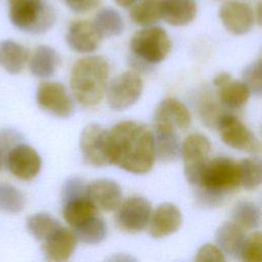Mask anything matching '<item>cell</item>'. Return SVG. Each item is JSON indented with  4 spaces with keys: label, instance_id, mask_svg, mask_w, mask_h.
Segmentation results:
<instances>
[{
    "label": "cell",
    "instance_id": "1",
    "mask_svg": "<svg viewBox=\"0 0 262 262\" xmlns=\"http://www.w3.org/2000/svg\"><path fill=\"white\" fill-rule=\"evenodd\" d=\"M111 165L133 173L144 174L155 163L154 133L144 124L123 121L108 131Z\"/></svg>",
    "mask_w": 262,
    "mask_h": 262
},
{
    "label": "cell",
    "instance_id": "2",
    "mask_svg": "<svg viewBox=\"0 0 262 262\" xmlns=\"http://www.w3.org/2000/svg\"><path fill=\"white\" fill-rule=\"evenodd\" d=\"M108 71L106 59L99 55L77 60L70 75V86L75 99L84 106L98 104L106 91Z\"/></svg>",
    "mask_w": 262,
    "mask_h": 262
},
{
    "label": "cell",
    "instance_id": "3",
    "mask_svg": "<svg viewBox=\"0 0 262 262\" xmlns=\"http://www.w3.org/2000/svg\"><path fill=\"white\" fill-rule=\"evenodd\" d=\"M195 186L201 205L220 204L226 193L239 186L237 163L227 157L209 159Z\"/></svg>",
    "mask_w": 262,
    "mask_h": 262
},
{
    "label": "cell",
    "instance_id": "4",
    "mask_svg": "<svg viewBox=\"0 0 262 262\" xmlns=\"http://www.w3.org/2000/svg\"><path fill=\"white\" fill-rule=\"evenodd\" d=\"M8 16L17 29L41 34L48 31L55 21L53 7L46 0H7Z\"/></svg>",
    "mask_w": 262,
    "mask_h": 262
},
{
    "label": "cell",
    "instance_id": "5",
    "mask_svg": "<svg viewBox=\"0 0 262 262\" xmlns=\"http://www.w3.org/2000/svg\"><path fill=\"white\" fill-rule=\"evenodd\" d=\"M133 57L141 66L163 61L171 50V41L166 31L160 27H146L136 32L130 41Z\"/></svg>",
    "mask_w": 262,
    "mask_h": 262
},
{
    "label": "cell",
    "instance_id": "6",
    "mask_svg": "<svg viewBox=\"0 0 262 262\" xmlns=\"http://www.w3.org/2000/svg\"><path fill=\"white\" fill-rule=\"evenodd\" d=\"M143 83L134 71H126L112 80L106 89L108 106L114 111H124L132 106L141 96Z\"/></svg>",
    "mask_w": 262,
    "mask_h": 262
},
{
    "label": "cell",
    "instance_id": "7",
    "mask_svg": "<svg viewBox=\"0 0 262 262\" xmlns=\"http://www.w3.org/2000/svg\"><path fill=\"white\" fill-rule=\"evenodd\" d=\"M211 142L203 134L188 135L180 145V155L183 159L184 175L191 185H196L201 173L209 161Z\"/></svg>",
    "mask_w": 262,
    "mask_h": 262
},
{
    "label": "cell",
    "instance_id": "8",
    "mask_svg": "<svg viewBox=\"0 0 262 262\" xmlns=\"http://www.w3.org/2000/svg\"><path fill=\"white\" fill-rule=\"evenodd\" d=\"M216 128L219 131L221 140L226 145L249 154H257L261 150L258 138L236 117L223 114L219 118Z\"/></svg>",
    "mask_w": 262,
    "mask_h": 262
},
{
    "label": "cell",
    "instance_id": "9",
    "mask_svg": "<svg viewBox=\"0 0 262 262\" xmlns=\"http://www.w3.org/2000/svg\"><path fill=\"white\" fill-rule=\"evenodd\" d=\"M80 150L84 163L93 167L111 165L108 152V131L97 124L86 126L80 135Z\"/></svg>",
    "mask_w": 262,
    "mask_h": 262
},
{
    "label": "cell",
    "instance_id": "10",
    "mask_svg": "<svg viewBox=\"0 0 262 262\" xmlns=\"http://www.w3.org/2000/svg\"><path fill=\"white\" fill-rule=\"evenodd\" d=\"M150 214V202L143 196L134 195L121 202L117 208L116 221L121 230L137 233L147 226Z\"/></svg>",
    "mask_w": 262,
    "mask_h": 262
},
{
    "label": "cell",
    "instance_id": "11",
    "mask_svg": "<svg viewBox=\"0 0 262 262\" xmlns=\"http://www.w3.org/2000/svg\"><path fill=\"white\" fill-rule=\"evenodd\" d=\"M38 106L53 117L67 119L74 112L72 98L69 96L64 86L58 82H42L36 91Z\"/></svg>",
    "mask_w": 262,
    "mask_h": 262
},
{
    "label": "cell",
    "instance_id": "12",
    "mask_svg": "<svg viewBox=\"0 0 262 262\" xmlns=\"http://www.w3.org/2000/svg\"><path fill=\"white\" fill-rule=\"evenodd\" d=\"M191 123V116L188 108L180 100L168 97L162 100L157 106L152 125L154 130L172 131L186 130Z\"/></svg>",
    "mask_w": 262,
    "mask_h": 262
},
{
    "label": "cell",
    "instance_id": "13",
    "mask_svg": "<svg viewBox=\"0 0 262 262\" xmlns=\"http://www.w3.org/2000/svg\"><path fill=\"white\" fill-rule=\"evenodd\" d=\"M4 163L13 176L29 181L39 174L42 161L39 154L32 146L20 142L7 152Z\"/></svg>",
    "mask_w": 262,
    "mask_h": 262
},
{
    "label": "cell",
    "instance_id": "14",
    "mask_svg": "<svg viewBox=\"0 0 262 262\" xmlns=\"http://www.w3.org/2000/svg\"><path fill=\"white\" fill-rule=\"evenodd\" d=\"M219 18L224 28L233 35H245L255 25L256 16L253 8L244 2L231 0L219 8Z\"/></svg>",
    "mask_w": 262,
    "mask_h": 262
},
{
    "label": "cell",
    "instance_id": "15",
    "mask_svg": "<svg viewBox=\"0 0 262 262\" xmlns=\"http://www.w3.org/2000/svg\"><path fill=\"white\" fill-rule=\"evenodd\" d=\"M85 194L92 205L101 211L117 210L122 202L121 186L111 179H96L86 184Z\"/></svg>",
    "mask_w": 262,
    "mask_h": 262
},
{
    "label": "cell",
    "instance_id": "16",
    "mask_svg": "<svg viewBox=\"0 0 262 262\" xmlns=\"http://www.w3.org/2000/svg\"><path fill=\"white\" fill-rule=\"evenodd\" d=\"M182 223L180 210L171 203L158 206L150 214L148 220V232L155 238L165 237L176 232Z\"/></svg>",
    "mask_w": 262,
    "mask_h": 262
},
{
    "label": "cell",
    "instance_id": "17",
    "mask_svg": "<svg viewBox=\"0 0 262 262\" xmlns=\"http://www.w3.org/2000/svg\"><path fill=\"white\" fill-rule=\"evenodd\" d=\"M77 246L73 230L60 227L43 242L42 251L47 262H67Z\"/></svg>",
    "mask_w": 262,
    "mask_h": 262
},
{
    "label": "cell",
    "instance_id": "18",
    "mask_svg": "<svg viewBox=\"0 0 262 262\" xmlns=\"http://www.w3.org/2000/svg\"><path fill=\"white\" fill-rule=\"evenodd\" d=\"M102 37L93 23L79 20L71 25L66 35V41L71 49L79 53H90L95 51Z\"/></svg>",
    "mask_w": 262,
    "mask_h": 262
},
{
    "label": "cell",
    "instance_id": "19",
    "mask_svg": "<svg viewBox=\"0 0 262 262\" xmlns=\"http://www.w3.org/2000/svg\"><path fill=\"white\" fill-rule=\"evenodd\" d=\"M162 18L171 26H186L196 15L195 0H161Z\"/></svg>",
    "mask_w": 262,
    "mask_h": 262
},
{
    "label": "cell",
    "instance_id": "20",
    "mask_svg": "<svg viewBox=\"0 0 262 262\" xmlns=\"http://www.w3.org/2000/svg\"><path fill=\"white\" fill-rule=\"evenodd\" d=\"M62 200L63 219L72 226L73 229L96 215L97 209L87 199L85 193Z\"/></svg>",
    "mask_w": 262,
    "mask_h": 262
},
{
    "label": "cell",
    "instance_id": "21",
    "mask_svg": "<svg viewBox=\"0 0 262 262\" xmlns=\"http://www.w3.org/2000/svg\"><path fill=\"white\" fill-rule=\"evenodd\" d=\"M29 58L28 49L12 40L0 42V67L10 74L20 73Z\"/></svg>",
    "mask_w": 262,
    "mask_h": 262
},
{
    "label": "cell",
    "instance_id": "22",
    "mask_svg": "<svg viewBox=\"0 0 262 262\" xmlns=\"http://www.w3.org/2000/svg\"><path fill=\"white\" fill-rule=\"evenodd\" d=\"M59 64V56L57 52L50 46H38L29 60V69L31 73L38 78L51 77Z\"/></svg>",
    "mask_w": 262,
    "mask_h": 262
},
{
    "label": "cell",
    "instance_id": "23",
    "mask_svg": "<svg viewBox=\"0 0 262 262\" xmlns=\"http://www.w3.org/2000/svg\"><path fill=\"white\" fill-rule=\"evenodd\" d=\"M216 88L219 101L231 110L243 107L248 102L251 94L248 87L242 81L233 80L232 78Z\"/></svg>",
    "mask_w": 262,
    "mask_h": 262
},
{
    "label": "cell",
    "instance_id": "24",
    "mask_svg": "<svg viewBox=\"0 0 262 262\" xmlns=\"http://www.w3.org/2000/svg\"><path fill=\"white\" fill-rule=\"evenodd\" d=\"M245 238V230L232 221L224 222L216 232L218 248L231 256L239 254Z\"/></svg>",
    "mask_w": 262,
    "mask_h": 262
},
{
    "label": "cell",
    "instance_id": "25",
    "mask_svg": "<svg viewBox=\"0 0 262 262\" xmlns=\"http://www.w3.org/2000/svg\"><path fill=\"white\" fill-rule=\"evenodd\" d=\"M155 155L161 162H172L180 155V143L176 132L154 130Z\"/></svg>",
    "mask_w": 262,
    "mask_h": 262
},
{
    "label": "cell",
    "instance_id": "26",
    "mask_svg": "<svg viewBox=\"0 0 262 262\" xmlns=\"http://www.w3.org/2000/svg\"><path fill=\"white\" fill-rule=\"evenodd\" d=\"M131 20L139 26H151L162 18L161 0H139L129 11Z\"/></svg>",
    "mask_w": 262,
    "mask_h": 262
},
{
    "label": "cell",
    "instance_id": "27",
    "mask_svg": "<svg viewBox=\"0 0 262 262\" xmlns=\"http://www.w3.org/2000/svg\"><path fill=\"white\" fill-rule=\"evenodd\" d=\"M232 222L245 229H256L260 225L261 214L259 207L250 201L236 203L231 212Z\"/></svg>",
    "mask_w": 262,
    "mask_h": 262
},
{
    "label": "cell",
    "instance_id": "28",
    "mask_svg": "<svg viewBox=\"0 0 262 262\" xmlns=\"http://www.w3.org/2000/svg\"><path fill=\"white\" fill-rule=\"evenodd\" d=\"M61 224L54 217L47 213H37L27 219L28 231L37 239L44 242L57 229Z\"/></svg>",
    "mask_w": 262,
    "mask_h": 262
},
{
    "label": "cell",
    "instance_id": "29",
    "mask_svg": "<svg viewBox=\"0 0 262 262\" xmlns=\"http://www.w3.org/2000/svg\"><path fill=\"white\" fill-rule=\"evenodd\" d=\"M106 231L105 222L97 215L74 228L77 239L87 245H97L102 242L106 236Z\"/></svg>",
    "mask_w": 262,
    "mask_h": 262
},
{
    "label": "cell",
    "instance_id": "30",
    "mask_svg": "<svg viewBox=\"0 0 262 262\" xmlns=\"http://www.w3.org/2000/svg\"><path fill=\"white\" fill-rule=\"evenodd\" d=\"M93 25L101 37H114L124 30V23L120 13L113 8L100 9L94 18Z\"/></svg>",
    "mask_w": 262,
    "mask_h": 262
},
{
    "label": "cell",
    "instance_id": "31",
    "mask_svg": "<svg viewBox=\"0 0 262 262\" xmlns=\"http://www.w3.org/2000/svg\"><path fill=\"white\" fill-rule=\"evenodd\" d=\"M239 185L248 190L256 189L262 180V164L259 158L252 157L243 159L237 163Z\"/></svg>",
    "mask_w": 262,
    "mask_h": 262
},
{
    "label": "cell",
    "instance_id": "32",
    "mask_svg": "<svg viewBox=\"0 0 262 262\" xmlns=\"http://www.w3.org/2000/svg\"><path fill=\"white\" fill-rule=\"evenodd\" d=\"M26 205L23 192L16 187L7 183H0V210L6 213H18Z\"/></svg>",
    "mask_w": 262,
    "mask_h": 262
},
{
    "label": "cell",
    "instance_id": "33",
    "mask_svg": "<svg viewBox=\"0 0 262 262\" xmlns=\"http://www.w3.org/2000/svg\"><path fill=\"white\" fill-rule=\"evenodd\" d=\"M243 262H262V234L256 231L245 238L239 252Z\"/></svg>",
    "mask_w": 262,
    "mask_h": 262
},
{
    "label": "cell",
    "instance_id": "34",
    "mask_svg": "<svg viewBox=\"0 0 262 262\" xmlns=\"http://www.w3.org/2000/svg\"><path fill=\"white\" fill-rule=\"evenodd\" d=\"M243 83L251 93L260 96L262 93V67L261 59H257L248 64L243 71Z\"/></svg>",
    "mask_w": 262,
    "mask_h": 262
},
{
    "label": "cell",
    "instance_id": "35",
    "mask_svg": "<svg viewBox=\"0 0 262 262\" xmlns=\"http://www.w3.org/2000/svg\"><path fill=\"white\" fill-rule=\"evenodd\" d=\"M200 114L202 120L208 127H216L219 118L223 115L221 114L215 101L210 98H205L204 100H202L200 106Z\"/></svg>",
    "mask_w": 262,
    "mask_h": 262
},
{
    "label": "cell",
    "instance_id": "36",
    "mask_svg": "<svg viewBox=\"0 0 262 262\" xmlns=\"http://www.w3.org/2000/svg\"><path fill=\"white\" fill-rule=\"evenodd\" d=\"M193 262H226L223 252L215 245L205 244L196 252Z\"/></svg>",
    "mask_w": 262,
    "mask_h": 262
},
{
    "label": "cell",
    "instance_id": "37",
    "mask_svg": "<svg viewBox=\"0 0 262 262\" xmlns=\"http://www.w3.org/2000/svg\"><path fill=\"white\" fill-rule=\"evenodd\" d=\"M21 136L13 129L0 130V155L3 160L7 152L16 144L20 143Z\"/></svg>",
    "mask_w": 262,
    "mask_h": 262
},
{
    "label": "cell",
    "instance_id": "38",
    "mask_svg": "<svg viewBox=\"0 0 262 262\" xmlns=\"http://www.w3.org/2000/svg\"><path fill=\"white\" fill-rule=\"evenodd\" d=\"M70 9L76 13H86L96 8L101 0H64Z\"/></svg>",
    "mask_w": 262,
    "mask_h": 262
},
{
    "label": "cell",
    "instance_id": "39",
    "mask_svg": "<svg viewBox=\"0 0 262 262\" xmlns=\"http://www.w3.org/2000/svg\"><path fill=\"white\" fill-rule=\"evenodd\" d=\"M104 262H138V260L128 254H115L108 257Z\"/></svg>",
    "mask_w": 262,
    "mask_h": 262
},
{
    "label": "cell",
    "instance_id": "40",
    "mask_svg": "<svg viewBox=\"0 0 262 262\" xmlns=\"http://www.w3.org/2000/svg\"><path fill=\"white\" fill-rule=\"evenodd\" d=\"M120 7L123 8H128L133 6L138 0H114Z\"/></svg>",
    "mask_w": 262,
    "mask_h": 262
},
{
    "label": "cell",
    "instance_id": "41",
    "mask_svg": "<svg viewBox=\"0 0 262 262\" xmlns=\"http://www.w3.org/2000/svg\"><path fill=\"white\" fill-rule=\"evenodd\" d=\"M3 162H4V160H3V158H2V156L0 155V171L2 170V166H3Z\"/></svg>",
    "mask_w": 262,
    "mask_h": 262
}]
</instances>
